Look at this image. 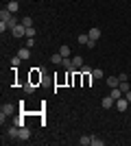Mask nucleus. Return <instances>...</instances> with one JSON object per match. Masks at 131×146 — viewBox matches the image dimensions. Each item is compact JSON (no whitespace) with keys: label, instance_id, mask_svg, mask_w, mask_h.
<instances>
[{"label":"nucleus","instance_id":"19","mask_svg":"<svg viewBox=\"0 0 131 146\" xmlns=\"http://www.w3.org/2000/svg\"><path fill=\"white\" fill-rule=\"evenodd\" d=\"M24 92H26V94H33V92H35V85H33V83H26V85H24Z\"/></svg>","mask_w":131,"mask_h":146},{"label":"nucleus","instance_id":"11","mask_svg":"<svg viewBox=\"0 0 131 146\" xmlns=\"http://www.w3.org/2000/svg\"><path fill=\"white\" fill-rule=\"evenodd\" d=\"M50 61H53L55 66H61V63H63V55H61V52H55V55L50 57Z\"/></svg>","mask_w":131,"mask_h":146},{"label":"nucleus","instance_id":"22","mask_svg":"<svg viewBox=\"0 0 131 146\" xmlns=\"http://www.w3.org/2000/svg\"><path fill=\"white\" fill-rule=\"evenodd\" d=\"M7 24H9V31H11L13 26H18L20 22H18V20H15V18H11V20H9V22H7Z\"/></svg>","mask_w":131,"mask_h":146},{"label":"nucleus","instance_id":"17","mask_svg":"<svg viewBox=\"0 0 131 146\" xmlns=\"http://www.w3.org/2000/svg\"><path fill=\"white\" fill-rule=\"evenodd\" d=\"M79 39V44H83V46H87V42H90V35H79L76 37Z\"/></svg>","mask_w":131,"mask_h":146},{"label":"nucleus","instance_id":"26","mask_svg":"<svg viewBox=\"0 0 131 146\" xmlns=\"http://www.w3.org/2000/svg\"><path fill=\"white\" fill-rule=\"evenodd\" d=\"M125 98H127V100L131 103V90H127V92H125Z\"/></svg>","mask_w":131,"mask_h":146},{"label":"nucleus","instance_id":"6","mask_svg":"<svg viewBox=\"0 0 131 146\" xmlns=\"http://www.w3.org/2000/svg\"><path fill=\"white\" fill-rule=\"evenodd\" d=\"M92 76H94V81H100V79H105V72H103L100 68H94V70H92Z\"/></svg>","mask_w":131,"mask_h":146},{"label":"nucleus","instance_id":"24","mask_svg":"<svg viewBox=\"0 0 131 146\" xmlns=\"http://www.w3.org/2000/svg\"><path fill=\"white\" fill-rule=\"evenodd\" d=\"M92 144H94V146H103L105 142H103V140H98V137H92Z\"/></svg>","mask_w":131,"mask_h":146},{"label":"nucleus","instance_id":"8","mask_svg":"<svg viewBox=\"0 0 131 146\" xmlns=\"http://www.w3.org/2000/svg\"><path fill=\"white\" fill-rule=\"evenodd\" d=\"M87 35H90V39L98 42V37H100V29H96V26H94V29H90V33H87Z\"/></svg>","mask_w":131,"mask_h":146},{"label":"nucleus","instance_id":"25","mask_svg":"<svg viewBox=\"0 0 131 146\" xmlns=\"http://www.w3.org/2000/svg\"><path fill=\"white\" fill-rule=\"evenodd\" d=\"M13 124H18V127H24V118H15V122Z\"/></svg>","mask_w":131,"mask_h":146},{"label":"nucleus","instance_id":"7","mask_svg":"<svg viewBox=\"0 0 131 146\" xmlns=\"http://www.w3.org/2000/svg\"><path fill=\"white\" fill-rule=\"evenodd\" d=\"M11 18H13V13L9 11V9H2V11H0V20H2V22H9Z\"/></svg>","mask_w":131,"mask_h":146},{"label":"nucleus","instance_id":"21","mask_svg":"<svg viewBox=\"0 0 131 146\" xmlns=\"http://www.w3.org/2000/svg\"><path fill=\"white\" fill-rule=\"evenodd\" d=\"M22 24L29 29V26H33V18H22Z\"/></svg>","mask_w":131,"mask_h":146},{"label":"nucleus","instance_id":"2","mask_svg":"<svg viewBox=\"0 0 131 146\" xmlns=\"http://www.w3.org/2000/svg\"><path fill=\"white\" fill-rule=\"evenodd\" d=\"M100 107H103V109H109V107H116V100H114L112 96H105L103 100H100Z\"/></svg>","mask_w":131,"mask_h":146},{"label":"nucleus","instance_id":"10","mask_svg":"<svg viewBox=\"0 0 131 146\" xmlns=\"http://www.w3.org/2000/svg\"><path fill=\"white\" fill-rule=\"evenodd\" d=\"M9 137H13V140H20V127H18V124L9 129Z\"/></svg>","mask_w":131,"mask_h":146},{"label":"nucleus","instance_id":"15","mask_svg":"<svg viewBox=\"0 0 131 146\" xmlns=\"http://www.w3.org/2000/svg\"><path fill=\"white\" fill-rule=\"evenodd\" d=\"M18 55L22 57V61H24V59H29V57H31V52H29V48H20V50H18Z\"/></svg>","mask_w":131,"mask_h":146},{"label":"nucleus","instance_id":"18","mask_svg":"<svg viewBox=\"0 0 131 146\" xmlns=\"http://www.w3.org/2000/svg\"><path fill=\"white\" fill-rule=\"evenodd\" d=\"M20 61H22V57H20V55H15V57L11 59V66H13V68H18V66H20Z\"/></svg>","mask_w":131,"mask_h":146},{"label":"nucleus","instance_id":"20","mask_svg":"<svg viewBox=\"0 0 131 146\" xmlns=\"http://www.w3.org/2000/svg\"><path fill=\"white\" fill-rule=\"evenodd\" d=\"M59 52H61L63 57H70V48H68V46H61V48H59Z\"/></svg>","mask_w":131,"mask_h":146},{"label":"nucleus","instance_id":"16","mask_svg":"<svg viewBox=\"0 0 131 146\" xmlns=\"http://www.w3.org/2000/svg\"><path fill=\"white\" fill-rule=\"evenodd\" d=\"M79 144H81V146H90V144H92V137H90V135H83L81 140H79Z\"/></svg>","mask_w":131,"mask_h":146},{"label":"nucleus","instance_id":"14","mask_svg":"<svg viewBox=\"0 0 131 146\" xmlns=\"http://www.w3.org/2000/svg\"><path fill=\"white\" fill-rule=\"evenodd\" d=\"M7 9H9V11H11V13H15V11H18V9H20V5H18V2H15V0H11V2L7 5Z\"/></svg>","mask_w":131,"mask_h":146},{"label":"nucleus","instance_id":"1","mask_svg":"<svg viewBox=\"0 0 131 146\" xmlns=\"http://www.w3.org/2000/svg\"><path fill=\"white\" fill-rule=\"evenodd\" d=\"M11 33H13V37H26V26L20 22L18 26H13V29H11Z\"/></svg>","mask_w":131,"mask_h":146},{"label":"nucleus","instance_id":"5","mask_svg":"<svg viewBox=\"0 0 131 146\" xmlns=\"http://www.w3.org/2000/svg\"><path fill=\"white\" fill-rule=\"evenodd\" d=\"M29 137H31V131H29L26 127H20V140H22V142H26Z\"/></svg>","mask_w":131,"mask_h":146},{"label":"nucleus","instance_id":"12","mask_svg":"<svg viewBox=\"0 0 131 146\" xmlns=\"http://www.w3.org/2000/svg\"><path fill=\"white\" fill-rule=\"evenodd\" d=\"M118 83H120L118 76H107V85L109 87H118Z\"/></svg>","mask_w":131,"mask_h":146},{"label":"nucleus","instance_id":"23","mask_svg":"<svg viewBox=\"0 0 131 146\" xmlns=\"http://www.w3.org/2000/svg\"><path fill=\"white\" fill-rule=\"evenodd\" d=\"M26 37H35V29H33V26L26 29Z\"/></svg>","mask_w":131,"mask_h":146},{"label":"nucleus","instance_id":"4","mask_svg":"<svg viewBox=\"0 0 131 146\" xmlns=\"http://www.w3.org/2000/svg\"><path fill=\"white\" fill-rule=\"evenodd\" d=\"M72 68H74V70L83 68V57H79V55H74V57H72Z\"/></svg>","mask_w":131,"mask_h":146},{"label":"nucleus","instance_id":"3","mask_svg":"<svg viewBox=\"0 0 131 146\" xmlns=\"http://www.w3.org/2000/svg\"><path fill=\"white\" fill-rule=\"evenodd\" d=\"M129 100H127V98L125 96H122V98H118V100H116V109H118V111H125L127 109V107H129Z\"/></svg>","mask_w":131,"mask_h":146},{"label":"nucleus","instance_id":"9","mask_svg":"<svg viewBox=\"0 0 131 146\" xmlns=\"http://www.w3.org/2000/svg\"><path fill=\"white\" fill-rule=\"evenodd\" d=\"M37 81H42V72H37V68H33V72H31V83L35 85Z\"/></svg>","mask_w":131,"mask_h":146},{"label":"nucleus","instance_id":"13","mask_svg":"<svg viewBox=\"0 0 131 146\" xmlns=\"http://www.w3.org/2000/svg\"><path fill=\"white\" fill-rule=\"evenodd\" d=\"M0 111H2V113H5V116H11V113H13V105L5 103V105H2V109H0Z\"/></svg>","mask_w":131,"mask_h":146}]
</instances>
